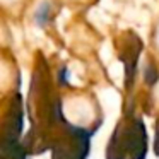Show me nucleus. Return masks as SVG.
<instances>
[{
  "instance_id": "nucleus-5",
  "label": "nucleus",
  "mask_w": 159,
  "mask_h": 159,
  "mask_svg": "<svg viewBox=\"0 0 159 159\" xmlns=\"http://www.w3.org/2000/svg\"><path fill=\"white\" fill-rule=\"evenodd\" d=\"M50 17H52V5H50V2H41L34 12V22L39 28H45L48 24Z\"/></svg>"
},
{
  "instance_id": "nucleus-3",
  "label": "nucleus",
  "mask_w": 159,
  "mask_h": 159,
  "mask_svg": "<svg viewBox=\"0 0 159 159\" xmlns=\"http://www.w3.org/2000/svg\"><path fill=\"white\" fill-rule=\"evenodd\" d=\"M24 128V104L19 93L14 94L2 127V159H28L22 139Z\"/></svg>"
},
{
  "instance_id": "nucleus-6",
  "label": "nucleus",
  "mask_w": 159,
  "mask_h": 159,
  "mask_svg": "<svg viewBox=\"0 0 159 159\" xmlns=\"http://www.w3.org/2000/svg\"><path fill=\"white\" fill-rule=\"evenodd\" d=\"M156 80H157V72H156L154 65H151V63H149V65L145 67V82L152 86Z\"/></svg>"
},
{
  "instance_id": "nucleus-7",
  "label": "nucleus",
  "mask_w": 159,
  "mask_h": 159,
  "mask_svg": "<svg viewBox=\"0 0 159 159\" xmlns=\"http://www.w3.org/2000/svg\"><path fill=\"white\" fill-rule=\"evenodd\" d=\"M154 154L156 156H159V118H157V121H156V134H154Z\"/></svg>"
},
{
  "instance_id": "nucleus-4",
  "label": "nucleus",
  "mask_w": 159,
  "mask_h": 159,
  "mask_svg": "<svg viewBox=\"0 0 159 159\" xmlns=\"http://www.w3.org/2000/svg\"><path fill=\"white\" fill-rule=\"evenodd\" d=\"M140 50H142L140 39L134 33H127L120 50V60L123 62V67H125V87L127 89H132V86H134Z\"/></svg>"
},
{
  "instance_id": "nucleus-2",
  "label": "nucleus",
  "mask_w": 159,
  "mask_h": 159,
  "mask_svg": "<svg viewBox=\"0 0 159 159\" xmlns=\"http://www.w3.org/2000/svg\"><path fill=\"white\" fill-rule=\"evenodd\" d=\"M94 134L96 128L87 130L84 127H75L63 118L45 137L43 152L50 151L52 159H87L91 151V137Z\"/></svg>"
},
{
  "instance_id": "nucleus-1",
  "label": "nucleus",
  "mask_w": 159,
  "mask_h": 159,
  "mask_svg": "<svg viewBox=\"0 0 159 159\" xmlns=\"http://www.w3.org/2000/svg\"><path fill=\"white\" fill-rule=\"evenodd\" d=\"M147 130L140 116L128 103L123 116L115 127L106 147V159H145L147 156Z\"/></svg>"
}]
</instances>
